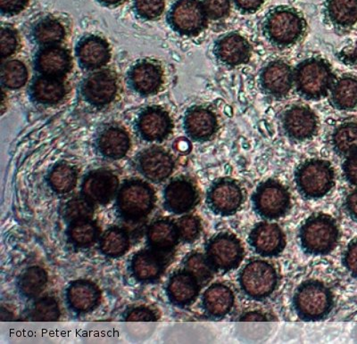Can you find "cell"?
<instances>
[{
  "label": "cell",
  "mask_w": 357,
  "mask_h": 344,
  "mask_svg": "<svg viewBox=\"0 0 357 344\" xmlns=\"http://www.w3.org/2000/svg\"><path fill=\"white\" fill-rule=\"evenodd\" d=\"M293 76L296 92L307 100H323L334 85L333 70L321 58H308L299 63Z\"/></svg>",
  "instance_id": "cell-1"
},
{
  "label": "cell",
  "mask_w": 357,
  "mask_h": 344,
  "mask_svg": "<svg viewBox=\"0 0 357 344\" xmlns=\"http://www.w3.org/2000/svg\"><path fill=\"white\" fill-rule=\"evenodd\" d=\"M305 31V22L296 9L279 6L268 13L263 24L264 36L271 44L287 47L298 42Z\"/></svg>",
  "instance_id": "cell-2"
},
{
  "label": "cell",
  "mask_w": 357,
  "mask_h": 344,
  "mask_svg": "<svg viewBox=\"0 0 357 344\" xmlns=\"http://www.w3.org/2000/svg\"><path fill=\"white\" fill-rule=\"evenodd\" d=\"M340 231L333 217L324 213L312 214L302 225L299 240L302 249L310 256H325L336 247Z\"/></svg>",
  "instance_id": "cell-3"
},
{
  "label": "cell",
  "mask_w": 357,
  "mask_h": 344,
  "mask_svg": "<svg viewBox=\"0 0 357 344\" xmlns=\"http://www.w3.org/2000/svg\"><path fill=\"white\" fill-rule=\"evenodd\" d=\"M296 315L304 321L326 318L333 307V296L323 283L310 280L298 286L293 298Z\"/></svg>",
  "instance_id": "cell-4"
},
{
  "label": "cell",
  "mask_w": 357,
  "mask_h": 344,
  "mask_svg": "<svg viewBox=\"0 0 357 344\" xmlns=\"http://www.w3.org/2000/svg\"><path fill=\"white\" fill-rule=\"evenodd\" d=\"M295 182L298 192L305 199L323 198L334 186L333 168L329 162L311 159L296 168Z\"/></svg>",
  "instance_id": "cell-5"
},
{
  "label": "cell",
  "mask_w": 357,
  "mask_h": 344,
  "mask_svg": "<svg viewBox=\"0 0 357 344\" xmlns=\"http://www.w3.org/2000/svg\"><path fill=\"white\" fill-rule=\"evenodd\" d=\"M242 292L255 301H263L275 291L278 286V274L275 267L262 260L248 263L238 275Z\"/></svg>",
  "instance_id": "cell-6"
},
{
  "label": "cell",
  "mask_w": 357,
  "mask_h": 344,
  "mask_svg": "<svg viewBox=\"0 0 357 344\" xmlns=\"http://www.w3.org/2000/svg\"><path fill=\"white\" fill-rule=\"evenodd\" d=\"M255 212L267 221L284 217L291 206L289 190L275 180L261 183L252 196Z\"/></svg>",
  "instance_id": "cell-7"
},
{
  "label": "cell",
  "mask_w": 357,
  "mask_h": 344,
  "mask_svg": "<svg viewBox=\"0 0 357 344\" xmlns=\"http://www.w3.org/2000/svg\"><path fill=\"white\" fill-rule=\"evenodd\" d=\"M154 202L151 187L143 181L132 180L124 183L118 193L117 208L124 219H143Z\"/></svg>",
  "instance_id": "cell-8"
},
{
  "label": "cell",
  "mask_w": 357,
  "mask_h": 344,
  "mask_svg": "<svg viewBox=\"0 0 357 344\" xmlns=\"http://www.w3.org/2000/svg\"><path fill=\"white\" fill-rule=\"evenodd\" d=\"M207 15L200 0H177L168 14V22L176 33L197 36L205 30Z\"/></svg>",
  "instance_id": "cell-9"
},
{
  "label": "cell",
  "mask_w": 357,
  "mask_h": 344,
  "mask_svg": "<svg viewBox=\"0 0 357 344\" xmlns=\"http://www.w3.org/2000/svg\"><path fill=\"white\" fill-rule=\"evenodd\" d=\"M206 251V256L216 272H222L237 269L245 253L240 239L229 233L213 235L207 243Z\"/></svg>",
  "instance_id": "cell-10"
},
{
  "label": "cell",
  "mask_w": 357,
  "mask_h": 344,
  "mask_svg": "<svg viewBox=\"0 0 357 344\" xmlns=\"http://www.w3.org/2000/svg\"><path fill=\"white\" fill-rule=\"evenodd\" d=\"M243 201V190L237 181L231 178L215 181L207 192V205L216 215H234L241 209Z\"/></svg>",
  "instance_id": "cell-11"
},
{
  "label": "cell",
  "mask_w": 357,
  "mask_h": 344,
  "mask_svg": "<svg viewBox=\"0 0 357 344\" xmlns=\"http://www.w3.org/2000/svg\"><path fill=\"white\" fill-rule=\"evenodd\" d=\"M248 243L259 256L276 257L285 249L286 237L279 225L264 221L258 223L252 229Z\"/></svg>",
  "instance_id": "cell-12"
},
{
  "label": "cell",
  "mask_w": 357,
  "mask_h": 344,
  "mask_svg": "<svg viewBox=\"0 0 357 344\" xmlns=\"http://www.w3.org/2000/svg\"><path fill=\"white\" fill-rule=\"evenodd\" d=\"M259 84L267 95L273 98L284 97L294 86L293 70L282 60L271 62L261 71Z\"/></svg>",
  "instance_id": "cell-13"
},
{
  "label": "cell",
  "mask_w": 357,
  "mask_h": 344,
  "mask_svg": "<svg viewBox=\"0 0 357 344\" xmlns=\"http://www.w3.org/2000/svg\"><path fill=\"white\" fill-rule=\"evenodd\" d=\"M117 89L116 75L109 71L91 73L82 85V93L84 100L97 107L110 104L116 97Z\"/></svg>",
  "instance_id": "cell-14"
},
{
  "label": "cell",
  "mask_w": 357,
  "mask_h": 344,
  "mask_svg": "<svg viewBox=\"0 0 357 344\" xmlns=\"http://www.w3.org/2000/svg\"><path fill=\"white\" fill-rule=\"evenodd\" d=\"M282 128L290 139L305 141L317 134L318 118L310 108L295 106L285 111L282 118Z\"/></svg>",
  "instance_id": "cell-15"
},
{
  "label": "cell",
  "mask_w": 357,
  "mask_h": 344,
  "mask_svg": "<svg viewBox=\"0 0 357 344\" xmlns=\"http://www.w3.org/2000/svg\"><path fill=\"white\" fill-rule=\"evenodd\" d=\"M213 53L222 65L236 67L250 61L252 47L241 34L231 33L219 38L213 47Z\"/></svg>",
  "instance_id": "cell-16"
},
{
  "label": "cell",
  "mask_w": 357,
  "mask_h": 344,
  "mask_svg": "<svg viewBox=\"0 0 357 344\" xmlns=\"http://www.w3.org/2000/svg\"><path fill=\"white\" fill-rule=\"evenodd\" d=\"M199 196L192 181L185 178H175L165 191V206L175 214L189 212L197 205Z\"/></svg>",
  "instance_id": "cell-17"
},
{
  "label": "cell",
  "mask_w": 357,
  "mask_h": 344,
  "mask_svg": "<svg viewBox=\"0 0 357 344\" xmlns=\"http://www.w3.org/2000/svg\"><path fill=\"white\" fill-rule=\"evenodd\" d=\"M119 180L116 175L107 170L91 172L82 183V194L91 203L107 205L116 194Z\"/></svg>",
  "instance_id": "cell-18"
},
{
  "label": "cell",
  "mask_w": 357,
  "mask_h": 344,
  "mask_svg": "<svg viewBox=\"0 0 357 344\" xmlns=\"http://www.w3.org/2000/svg\"><path fill=\"white\" fill-rule=\"evenodd\" d=\"M138 168L148 180L159 183L173 173L174 162L170 154L164 149L152 148L139 155Z\"/></svg>",
  "instance_id": "cell-19"
},
{
  "label": "cell",
  "mask_w": 357,
  "mask_h": 344,
  "mask_svg": "<svg viewBox=\"0 0 357 344\" xmlns=\"http://www.w3.org/2000/svg\"><path fill=\"white\" fill-rule=\"evenodd\" d=\"M172 128L171 117L162 108H146L137 120L139 135L148 141H161L171 133Z\"/></svg>",
  "instance_id": "cell-20"
},
{
  "label": "cell",
  "mask_w": 357,
  "mask_h": 344,
  "mask_svg": "<svg viewBox=\"0 0 357 344\" xmlns=\"http://www.w3.org/2000/svg\"><path fill=\"white\" fill-rule=\"evenodd\" d=\"M187 135L195 141H206L218 132V120L208 108L196 107L187 111L184 118Z\"/></svg>",
  "instance_id": "cell-21"
},
{
  "label": "cell",
  "mask_w": 357,
  "mask_h": 344,
  "mask_svg": "<svg viewBox=\"0 0 357 344\" xmlns=\"http://www.w3.org/2000/svg\"><path fill=\"white\" fill-rule=\"evenodd\" d=\"M35 66L44 76L60 78L71 69L72 59L68 51L55 45L45 47L39 51L35 59Z\"/></svg>",
  "instance_id": "cell-22"
},
{
  "label": "cell",
  "mask_w": 357,
  "mask_h": 344,
  "mask_svg": "<svg viewBox=\"0 0 357 344\" xmlns=\"http://www.w3.org/2000/svg\"><path fill=\"white\" fill-rule=\"evenodd\" d=\"M234 292L223 283H213L204 292L202 304L206 314L213 320H221L227 316L234 308Z\"/></svg>",
  "instance_id": "cell-23"
},
{
  "label": "cell",
  "mask_w": 357,
  "mask_h": 344,
  "mask_svg": "<svg viewBox=\"0 0 357 344\" xmlns=\"http://www.w3.org/2000/svg\"><path fill=\"white\" fill-rule=\"evenodd\" d=\"M78 61L88 70L100 68L110 60V49L106 40L100 37L91 36L79 41L76 49Z\"/></svg>",
  "instance_id": "cell-24"
},
{
  "label": "cell",
  "mask_w": 357,
  "mask_h": 344,
  "mask_svg": "<svg viewBox=\"0 0 357 344\" xmlns=\"http://www.w3.org/2000/svg\"><path fill=\"white\" fill-rule=\"evenodd\" d=\"M97 148L100 155L111 160H119L128 153L130 139L126 130L110 126L102 130L97 138Z\"/></svg>",
  "instance_id": "cell-25"
},
{
  "label": "cell",
  "mask_w": 357,
  "mask_h": 344,
  "mask_svg": "<svg viewBox=\"0 0 357 344\" xmlns=\"http://www.w3.org/2000/svg\"><path fill=\"white\" fill-rule=\"evenodd\" d=\"M130 84L134 91L142 95L156 93L162 84L160 67L151 62H142L132 67L129 73Z\"/></svg>",
  "instance_id": "cell-26"
},
{
  "label": "cell",
  "mask_w": 357,
  "mask_h": 344,
  "mask_svg": "<svg viewBox=\"0 0 357 344\" xmlns=\"http://www.w3.org/2000/svg\"><path fill=\"white\" fill-rule=\"evenodd\" d=\"M200 285L191 274L184 270L171 276L167 286L169 298L175 305L185 307L195 302Z\"/></svg>",
  "instance_id": "cell-27"
},
{
  "label": "cell",
  "mask_w": 357,
  "mask_h": 344,
  "mask_svg": "<svg viewBox=\"0 0 357 344\" xmlns=\"http://www.w3.org/2000/svg\"><path fill=\"white\" fill-rule=\"evenodd\" d=\"M67 299L73 310L87 312L93 310L98 305L100 292L94 283L79 280L70 286L67 291Z\"/></svg>",
  "instance_id": "cell-28"
},
{
  "label": "cell",
  "mask_w": 357,
  "mask_h": 344,
  "mask_svg": "<svg viewBox=\"0 0 357 344\" xmlns=\"http://www.w3.org/2000/svg\"><path fill=\"white\" fill-rule=\"evenodd\" d=\"M31 95L35 102L41 104H56L65 97V84L59 78L41 76L31 86Z\"/></svg>",
  "instance_id": "cell-29"
},
{
  "label": "cell",
  "mask_w": 357,
  "mask_h": 344,
  "mask_svg": "<svg viewBox=\"0 0 357 344\" xmlns=\"http://www.w3.org/2000/svg\"><path fill=\"white\" fill-rule=\"evenodd\" d=\"M325 15L335 26L351 27L357 22V0H327Z\"/></svg>",
  "instance_id": "cell-30"
},
{
  "label": "cell",
  "mask_w": 357,
  "mask_h": 344,
  "mask_svg": "<svg viewBox=\"0 0 357 344\" xmlns=\"http://www.w3.org/2000/svg\"><path fill=\"white\" fill-rule=\"evenodd\" d=\"M177 225L169 221H156L149 228L148 239L153 248L161 251L173 250L178 244Z\"/></svg>",
  "instance_id": "cell-31"
},
{
  "label": "cell",
  "mask_w": 357,
  "mask_h": 344,
  "mask_svg": "<svg viewBox=\"0 0 357 344\" xmlns=\"http://www.w3.org/2000/svg\"><path fill=\"white\" fill-rule=\"evenodd\" d=\"M164 269L161 258L154 251H140L133 257L132 270L134 276L142 281H152L158 279Z\"/></svg>",
  "instance_id": "cell-32"
},
{
  "label": "cell",
  "mask_w": 357,
  "mask_h": 344,
  "mask_svg": "<svg viewBox=\"0 0 357 344\" xmlns=\"http://www.w3.org/2000/svg\"><path fill=\"white\" fill-rule=\"evenodd\" d=\"M331 101L336 109H355L357 107V79L350 76L339 79L331 88Z\"/></svg>",
  "instance_id": "cell-33"
},
{
  "label": "cell",
  "mask_w": 357,
  "mask_h": 344,
  "mask_svg": "<svg viewBox=\"0 0 357 344\" xmlns=\"http://www.w3.org/2000/svg\"><path fill=\"white\" fill-rule=\"evenodd\" d=\"M33 35L38 44L44 47L55 46L65 39L66 29L57 19L46 17L37 22Z\"/></svg>",
  "instance_id": "cell-34"
},
{
  "label": "cell",
  "mask_w": 357,
  "mask_h": 344,
  "mask_svg": "<svg viewBox=\"0 0 357 344\" xmlns=\"http://www.w3.org/2000/svg\"><path fill=\"white\" fill-rule=\"evenodd\" d=\"M331 142L337 155L349 156L357 152V123L341 124L334 130Z\"/></svg>",
  "instance_id": "cell-35"
},
{
  "label": "cell",
  "mask_w": 357,
  "mask_h": 344,
  "mask_svg": "<svg viewBox=\"0 0 357 344\" xmlns=\"http://www.w3.org/2000/svg\"><path fill=\"white\" fill-rule=\"evenodd\" d=\"M47 282L46 272L40 267H31L22 274L18 286L25 297L35 298L46 288Z\"/></svg>",
  "instance_id": "cell-36"
},
{
  "label": "cell",
  "mask_w": 357,
  "mask_h": 344,
  "mask_svg": "<svg viewBox=\"0 0 357 344\" xmlns=\"http://www.w3.org/2000/svg\"><path fill=\"white\" fill-rule=\"evenodd\" d=\"M184 267L186 272L197 280L200 286H206L211 281L216 272L208 258L199 253L187 256L184 260Z\"/></svg>",
  "instance_id": "cell-37"
},
{
  "label": "cell",
  "mask_w": 357,
  "mask_h": 344,
  "mask_svg": "<svg viewBox=\"0 0 357 344\" xmlns=\"http://www.w3.org/2000/svg\"><path fill=\"white\" fill-rule=\"evenodd\" d=\"M129 235L124 229L111 228L108 229L100 241L101 251L110 257L123 256L128 250Z\"/></svg>",
  "instance_id": "cell-38"
},
{
  "label": "cell",
  "mask_w": 357,
  "mask_h": 344,
  "mask_svg": "<svg viewBox=\"0 0 357 344\" xmlns=\"http://www.w3.org/2000/svg\"><path fill=\"white\" fill-rule=\"evenodd\" d=\"M49 182L57 194L69 193L77 183V172L71 165L57 164L50 172Z\"/></svg>",
  "instance_id": "cell-39"
},
{
  "label": "cell",
  "mask_w": 357,
  "mask_h": 344,
  "mask_svg": "<svg viewBox=\"0 0 357 344\" xmlns=\"http://www.w3.org/2000/svg\"><path fill=\"white\" fill-rule=\"evenodd\" d=\"M28 81V71L24 63L19 60H10L3 63L1 81L3 86L9 89H19Z\"/></svg>",
  "instance_id": "cell-40"
},
{
  "label": "cell",
  "mask_w": 357,
  "mask_h": 344,
  "mask_svg": "<svg viewBox=\"0 0 357 344\" xmlns=\"http://www.w3.org/2000/svg\"><path fill=\"white\" fill-rule=\"evenodd\" d=\"M69 237L79 247L93 244L98 237V228L91 219L73 222L69 228Z\"/></svg>",
  "instance_id": "cell-41"
},
{
  "label": "cell",
  "mask_w": 357,
  "mask_h": 344,
  "mask_svg": "<svg viewBox=\"0 0 357 344\" xmlns=\"http://www.w3.org/2000/svg\"><path fill=\"white\" fill-rule=\"evenodd\" d=\"M60 310L59 304L54 298L44 297L31 306L29 317L31 320L40 322H52L59 320Z\"/></svg>",
  "instance_id": "cell-42"
},
{
  "label": "cell",
  "mask_w": 357,
  "mask_h": 344,
  "mask_svg": "<svg viewBox=\"0 0 357 344\" xmlns=\"http://www.w3.org/2000/svg\"><path fill=\"white\" fill-rule=\"evenodd\" d=\"M93 214V203H91L86 197L69 201L63 208L65 218L72 223L91 219Z\"/></svg>",
  "instance_id": "cell-43"
},
{
  "label": "cell",
  "mask_w": 357,
  "mask_h": 344,
  "mask_svg": "<svg viewBox=\"0 0 357 344\" xmlns=\"http://www.w3.org/2000/svg\"><path fill=\"white\" fill-rule=\"evenodd\" d=\"M133 5L139 17L146 20H155L164 13L165 0H134Z\"/></svg>",
  "instance_id": "cell-44"
},
{
  "label": "cell",
  "mask_w": 357,
  "mask_h": 344,
  "mask_svg": "<svg viewBox=\"0 0 357 344\" xmlns=\"http://www.w3.org/2000/svg\"><path fill=\"white\" fill-rule=\"evenodd\" d=\"M176 225L180 238L185 243H192L199 237L201 223L196 216L186 215L181 217Z\"/></svg>",
  "instance_id": "cell-45"
},
{
  "label": "cell",
  "mask_w": 357,
  "mask_h": 344,
  "mask_svg": "<svg viewBox=\"0 0 357 344\" xmlns=\"http://www.w3.org/2000/svg\"><path fill=\"white\" fill-rule=\"evenodd\" d=\"M202 3L210 20H222L231 12V0H203Z\"/></svg>",
  "instance_id": "cell-46"
},
{
  "label": "cell",
  "mask_w": 357,
  "mask_h": 344,
  "mask_svg": "<svg viewBox=\"0 0 357 344\" xmlns=\"http://www.w3.org/2000/svg\"><path fill=\"white\" fill-rule=\"evenodd\" d=\"M0 45H1V55L3 58L10 56L17 51L18 37L17 33L10 28H2L0 34Z\"/></svg>",
  "instance_id": "cell-47"
},
{
  "label": "cell",
  "mask_w": 357,
  "mask_h": 344,
  "mask_svg": "<svg viewBox=\"0 0 357 344\" xmlns=\"http://www.w3.org/2000/svg\"><path fill=\"white\" fill-rule=\"evenodd\" d=\"M29 0H0V9L3 15H15L24 10Z\"/></svg>",
  "instance_id": "cell-48"
},
{
  "label": "cell",
  "mask_w": 357,
  "mask_h": 344,
  "mask_svg": "<svg viewBox=\"0 0 357 344\" xmlns=\"http://www.w3.org/2000/svg\"><path fill=\"white\" fill-rule=\"evenodd\" d=\"M156 316L154 311H151V308L146 307H138L132 308V311L126 314V320L127 321H155Z\"/></svg>",
  "instance_id": "cell-49"
},
{
  "label": "cell",
  "mask_w": 357,
  "mask_h": 344,
  "mask_svg": "<svg viewBox=\"0 0 357 344\" xmlns=\"http://www.w3.org/2000/svg\"><path fill=\"white\" fill-rule=\"evenodd\" d=\"M343 171L347 180L357 186V152L347 156V159L343 164Z\"/></svg>",
  "instance_id": "cell-50"
},
{
  "label": "cell",
  "mask_w": 357,
  "mask_h": 344,
  "mask_svg": "<svg viewBox=\"0 0 357 344\" xmlns=\"http://www.w3.org/2000/svg\"><path fill=\"white\" fill-rule=\"evenodd\" d=\"M344 263L350 273L357 278V241L349 245L344 256Z\"/></svg>",
  "instance_id": "cell-51"
},
{
  "label": "cell",
  "mask_w": 357,
  "mask_h": 344,
  "mask_svg": "<svg viewBox=\"0 0 357 344\" xmlns=\"http://www.w3.org/2000/svg\"><path fill=\"white\" fill-rule=\"evenodd\" d=\"M236 8L243 14H254L259 10L264 0H232Z\"/></svg>",
  "instance_id": "cell-52"
},
{
  "label": "cell",
  "mask_w": 357,
  "mask_h": 344,
  "mask_svg": "<svg viewBox=\"0 0 357 344\" xmlns=\"http://www.w3.org/2000/svg\"><path fill=\"white\" fill-rule=\"evenodd\" d=\"M341 61L347 63V65H356L357 63V43L352 47L344 49L340 54Z\"/></svg>",
  "instance_id": "cell-53"
},
{
  "label": "cell",
  "mask_w": 357,
  "mask_h": 344,
  "mask_svg": "<svg viewBox=\"0 0 357 344\" xmlns=\"http://www.w3.org/2000/svg\"><path fill=\"white\" fill-rule=\"evenodd\" d=\"M346 209L350 217L357 221V190L347 197Z\"/></svg>",
  "instance_id": "cell-54"
},
{
  "label": "cell",
  "mask_w": 357,
  "mask_h": 344,
  "mask_svg": "<svg viewBox=\"0 0 357 344\" xmlns=\"http://www.w3.org/2000/svg\"><path fill=\"white\" fill-rule=\"evenodd\" d=\"M241 321H267L268 318L266 315L261 313L259 311H250L247 312L242 315L240 318Z\"/></svg>",
  "instance_id": "cell-55"
},
{
  "label": "cell",
  "mask_w": 357,
  "mask_h": 344,
  "mask_svg": "<svg viewBox=\"0 0 357 344\" xmlns=\"http://www.w3.org/2000/svg\"><path fill=\"white\" fill-rule=\"evenodd\" d=\"M101 5L106 6H116L122 4L124 0H97Z\"/></svg>",
  "instance_id": "cell-56"
}]
</instances>
